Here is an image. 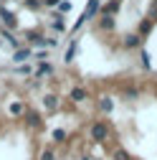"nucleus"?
<instances>
[]
</instances>
